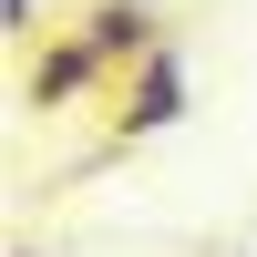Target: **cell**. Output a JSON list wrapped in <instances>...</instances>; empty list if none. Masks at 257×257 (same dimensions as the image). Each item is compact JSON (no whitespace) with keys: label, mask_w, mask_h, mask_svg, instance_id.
<instances>
[{"label":"cell","mask_w":257,"mask_h":257,"mask_svg":"<svg viewBox=\"0 0 257 257\" xmlns=\"http://www.w3.org/2000/svg\"><path fill=\"white\" fill-rule=\"evenodd\" d=\"M21 113H41V123H62V113H82V103H103L113 93V62L93 52L82 31H41L31 52H21Z\"/></svg>","instance_id":"1"},{"label":"cell","mask_w":257,"mask_h":257,"mask_svg":"<svg viewBox=\"0 0 257 257\" xmlns=\"http://www.w3.org/2000/svg\"><path fill=\"white\" fill-rule=\"evenodd\" d=\"M185 113H196V62H185V41H155V52L113 82V155H123V144L175 134Z\"/></svg>","instance_id":"2"},{"label":"cell","mask_w":257,"mask_h":257,"mask_svg":"<svg viewBox=\"0 0 257 257\" xmlns=\"http://www.w3.org/2000/svg\"><path fill=\"white\" fill-rule=\"evenodd\" d=\"M72 31L93 41V52L113 62V82H123V72H134V62L165 41V21H155V0H82V21H72Z\"/></svg>","instance_id":"3"},{"label":"cell","mask_w":257,"mask_h":257,"mask_svg":"<svg viewBox=\"0 0 257 257\" xmlns=\"http://www.w3.org/2000/svg\"><path fill=\"white\" fill-rule=\"evenodd\" d=\"M0 41L31 52V41H41V0H0Z\"/></svg>","instance_id":"4"},{"label":"cell","mask_w":257,"mask_h":257,"mask_svg":"<svg viewBox=\"0 0 257 257\" xmlns=\"http://www.w3.org/2000/svg\"><path fill=\"white\" fill-rule=\"evenodd\" d=\"M11 257H52V247H11Z\"/></svg>","instance_id":"5"},{"label":"cell","mask_w":257,"mask_h":257,"mask_svg":"<svg viewBox=\"0 0 257 257\" xmlns=\"http://www.w3.org/2000/svg\"><path fill=\"white\" fill-rule=\"evenodd\" d=\"M237 257H247V247H237Z\"/></svg>","instance_id":"6"}]
</instances>
